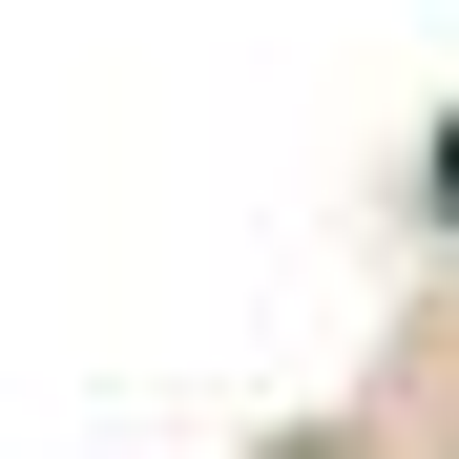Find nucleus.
<instances>
[{"label":"nucleus","mask_w":459,"mask_h":459,"mask_svg":"<svg viewBox=\"0 0 459 459\" xmlns=\"http://www.w3.org/2000/svg\"><path fill=\"white\" fill-rule=\"evenodd\" d=\"M438 209H459V105H438Z\"/></svg>","instance_id":"obj_1"}]
</instances>
